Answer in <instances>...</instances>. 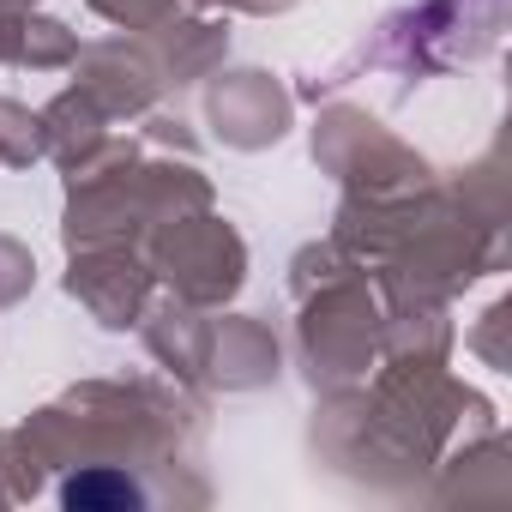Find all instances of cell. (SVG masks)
<instances>
[{
  "label": "cell",
  "instance_id": "cell-1",
  "mask_svg": "<svg viewBox=\"0 0 512 512\" xmlns=\"http://www.w3.org/2000/svg\"><path fill=\"white\" fill-rule=\"evenodd\" d=\"M61 500L67 506H139V488L115 470H91V476H73L61 488Z\"/></svg>",
  "mask_w": 512,
  "mask_h": 512
}]
</instances>
